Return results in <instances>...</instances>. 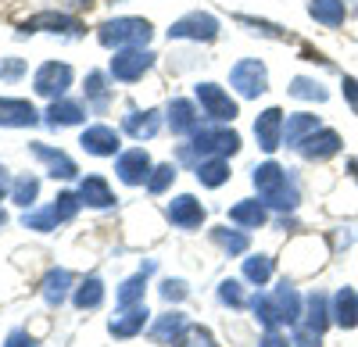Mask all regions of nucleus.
Masks as SVG:
<instances>
[{
	"label": "nucleus",
	"instance_id": "obj_49",
	"mask_svg": "<svg viewBox=\"0 0 358 347\" xmlns=\"http://www.w3.org/2000/svg\"><path fill=\"white\" fill-rule=\"evenodd\" d=\"M72 4H86V0H72Z\"/></svg>",
	"mask_w": 358,
	"mask_h": 347
},
{
	"label": "nucleus",
	"instance_id": "obj_17",
	"mask_svg": "<svg viewBox=\"0 0 358 347\" xmlns=\"http://www.w3.org/2000/svg\"><path fill=\"white\" fill-rule=\"evenodd\" d=\"M29 151H33V154L47 165V172H50L54 179H76L79 168H76V161H72L65 151H54V147H47V143H33Z\"/></svg>",
	"mask_w": 358,
	"mask_h": 347
},
{
	"label": "nucleus",
	"instance_id": "obj_13",
	"mask_svg": "<svg viewBox=\"0 0 358 347\" xmlns=\"http://www.w3.org/2000/svg\"><path fill=\"white\" fill-rule=\"evenodd\" d=\"M255 136H258V147L273 154L280 143H283V111H280V108L262 111L258 122H255Z\"/></svg>",
	"mask_w": 358,
	"mask_h": 347
},
{
	"label": "nucleus",
	"instance_id": "obj_8",
	"mask_svg": "<svg viewBox=\"0 0 358 347\" xmlns=\"http://www.w3.org/2000/svg\"><path fill=\"white\" fill-rule=\"evenodd\" d=\"M197 104L208 119L215 122H233L236 119V101H229V94L215 82H197Z\"/></svg>",
	"mask_w": 358,
	"mask_h": 347
},
{
	"label": "nucleus",
	"instance_id": "obj_47",
	"mask_svg": "<svg viewBox=\"0 0 358 347\" xmlns=\"http://www.w3.org/2000/svg\"><path fill=\"white\" fill-rule=\"evenodd\" d=\"M11 186H15V183H11V176H8V168L0 165V200H4V197L11 193Z\"/></svg>",
	"mask_w": 358,
	"mask_h": 347
},
{
	"label": "nucleus",
	"instance_id": "obj_41",
	"mask_svg": "<svg viewBox=\"0 0 358 347\" xmlns=\"http://www.w3.org/2000/svg\"><path fill=\"white\" fill-rule=\"evenodd\" d=\"M162 297L165 301H183L187 297V283L183 279H165L162 283Z\"/></svg>",
	"mask_w": 358,
	"mask_h": 347
},
{
	"label": "nucleus",
	"instance_id": "obj_12",
	"mask_svg": "<svg viewBox=\"0 0 358 347\" xmlns=\"http://www.w3.org/2000/svg\"><path fill=\"white\" fill-rule=\"evenodd\" d=\"M115 172H118V179H122V183L140 186V183L151 179V158H147L143 147H133V151H126V154H118Z\"/></svg>",
	"mask_w": 358,
	"mask_h": 347
},
{
	"label": "nucleus",
	"instance_id": "obj_26",
	"mask_svg": "<svg viewBox=\"0 0 358 347\" xmlns=\"http://www.w3.org/2000/svg\"><path fill=\"white\" fill-rule=\"evenodd\" d=\"M334 319H337L344 330L358 326V294H355V290H348V286L334 297Z\"/></svg>",
	"mask_w": 358,
	"mask_h": 347
},
{
	"label": "nucleus",
	"instance_id": "obj_20",
	"mask_svg": "<svg viewBox=\"0 0 358 347\" xmlns=\"http://www.w3.org/2000/svg\"><path fill=\"white\" fill-rule=\"evenodd\" d=\"M122 126H126V133L133 140H151L162 129V115L158 111H133V115H126Z\"/></svg>",
	"mask_w": 358,
	"mask_h": 347
},
{
	"label": "nucleus",
	"instance_id": "obj_35",
	"mask_svg": "<svg viewBox=\"0 0 358 347\" xmlns=\"http://www.w3.org/2000/svg\"><path fill=\"white\" fill-rule=\"evenodd\" d=\"M244 276L251 279V283H268V276H273V258H265V254H255V258H248L244 262Z\"/></svg>",
	"mask_w": 358,
	"mask_h": 347
},
{
	"label": "nucleus",
	"instance_id": "obj_5",
	"mask_svg": "<svg viewBox=\"0 0 358 347\" xmlns=\"http://www.w3.org/2000/svg\"><path fill=\"white\" fill-rule=\"evenodd\" d=\"M241 151V136L233 129H197L194 133V151H187L190 158L201 154V158H226V154H236Z\"/></svg>",
	"mask_w": 358,
	"mask_h": 347
},
{
	"label": "nucleus",
	"instance_id": "obj_29",
	"mask_svg": "<svg viewBox=\"0 0 358 347\" xmlns=\"http://www.w3.org/2000/svg\"><path fill=\"white\" fill-rule=\"evenodd\" d=\"M197 179H201L204 186H222V183L229 179L226 158H201V161H197Z\"/></svg>",
	"mask_w": 358,
	"mask_h": 347
},
{
	"label": "nucleus",
	"instance_id": "obj_48",
	"mask_svg": "<svg viewBox=\"0 0 358 347\" xmlns=\"http://www.w3.org/2000/svg\"><path fill=\"white\" fill-rule=\"evenodd\" d=\"M4 222H8V215H4V212H0V226H4Z\"/></svg>",
	"mask_w": 358,
	"mask_h": 347
},
{
	"label": "nucleus",
	"instance_id": "obj_15",
	"mask_svg": "<svg viewBox=\"0 0 358 347\" xmlns=\"http://www.w3.org/2000/svg\"><path fill=\"white\" fill-rule=\"evenodd\" d=\"M83 151L86 154H94V158H111L115 151H118V133L111 129V126H90L86 133H83Z\"/></svg>",
	"mask_w": 358,
	"mask_h": 347
},
{
	"label": "nucleus",
	"instance_id": "obj_22",
	"mask_svg": "<svg viewBox=\"0 0 358 347\" xmlns=\"http://www.w3.org/2000/svg\"><path fill=\"white\" fill-rule=\"evenodd\" d=\"M169 126L172 133L187 136V133H197V108L190 101H172L169 104Z\"/></svg>",
	"mask_w": 358,
	"mask_h": 347
},
{
	"label": "nucleus",
	"instance_id": "obj_19",
	"mask_svg": "<svg viewBox=\"0 0 358 347\" xmlns=\"http://www.w3.org/2000/svg\"><path fill=\"white\" fill-rule=\"evenodd\" d=\"M337 151H341V136L330 133V129H315L312 136L301 140V154H305V158H315V161L330 158V154H337Z\"/></svg>",
	"mask_w": 358,
	"mask_h": 347
},
{
	"label": "nucleus",
	"instance_id": "obj_25",
	"mask_svg": "<svg viewBox=\"0 0 358 347\" xmlns=\"http://www.w3.org/2000/svg\"><path fill=\"white\" fill-rule=\"evenodd\" d=\"M183 330H187V319L179 311H169V315H162V319L151 326V340L155 344H176Z\"/></svg>",
	"mask_w": 358,
	"mask_h": 347
},
{
	"label": "nucleus",
	"instance_id": "obj_32",
	"mask_svg": "<svg viewBox=\"0 0 358 347\" xmlns=\"http://www.w3.org/2000/svg\"><path fill=\"white\" fill-rule=\"evenodd\" d=\"M76 308H97L101 301H104V283L97 279V276H90V279H83L79 286H76Z\"/></svg>",
	"mask_w": 358,
	"mask_h": 347
},
{
	"label": "nucleus",
	"instance_id": "obj_40",
	"mask_svg": "<svg viewBox=\"0 0 358 347\" xmlns=\"http://www.w3.org/2000/svg\"><path fill=\"white\" fill-rule=\"evenodd\" d=\"M290 94H294V97H315V101H326V90H319V82H312V79H294Z\"/></svg>",
	"mask_w": 358,
	"mask_h": 347
},
{
	"label": "nucleus",
	"instance_id": "obj_31",
	"mask_svg": "<svg viewBox=\"0 0 358 347\" xmlns=\"http://www.w3.org/2000/svg\"><path fill=\"white\" fill-rule=\"evenodd\" d=\"M308 11H312L315 22H322V25H330V29H334V25L344 22V0H312Z\"/></svg>",
	"mask_w": 358,
	"mask_h": 347
},
{
	"label": "nucleus",
	"instance_id": "obj_16",
	"mask_svg": "<svg viewBox=\"0 0 358 347\" xmlns=\"http://www.w3.org/2000/svg\"><path fill=\"white\" fill-rule=\"evenodd\" d=\"M169 219H172V226H179V229H197V226L204 222V205H201L197 197L183 193V197H176L172 205H169Z\"/></svg>",
	"mask_w": 358,
	"mask_h": 347
},
{
	"label": "nucleus",
	"instance_id": "obj_7",
	"mask_svg": "<svg viewBox=\"0 0 358 347\" xmlns=\"http://www.w3.org/2000/svg\"><path fill=\"white\" fill-rule=\"evenodd\" d=\"M229 82H233V90L241 94V97H258V94L268 90V72H265L262 61L248 57V61H236V65H233Z\"/></svg>",
	"mask_w": 358,
	"mask_h": 347
},
{
	"label": "nucleus",
	"instance_id": "obj_37",
	"mask_svg": "<svg viewBox=\"0 0 358 347\" xmlns=\"http://www.w3.org/2000/svg\"><path fill=\"white\" fill-rule=\"evenodd\" d=\"M219 301L229 304V308H244L248 304V297H244V290H241V283H236V279H222L219 283Z\"/></svg>",
	"mask_w": 358,
	"mask_h": 347
},
{
	"label": "nucleus",
	"instance_id": "obj_33",
	"mask_svg": "<svg viewBox=\"0 0 358 347\" xmlns=\"http://www.w3.org/2000/svg\"><path fill=\"white\" fill-rule=\"evenodd\" d=\"M212 240L226 251V254H244L248 251V237L244 233H236V229H215V233H212Z\"/></svg>",
	"mask_w": 358,
	"mask_h": 347
},
{
	"label": "nucleus",
	"instance_id": "obj_23",
	"mask_svg": "<svg viewBox=\"0 0 358 347\" xmlns=\"http://www.w3.org/2000/svg\"><path fill=\"white\" fill-rule=\"evenodd\" d=\"M315 129H319L315 115H290L287 126H283V143H287V147H301V140L312 136Z\"/></svg>",
	"mask_w": 358,
	"mask_h": 347
},
{
	"label": "nucleus",
	"instance_id": "obj_4",
	"mask_svg": "<svg viewBox=\"0 0 358 347\" xmlns=\"http://www.w3.org/2000/svg\"><path fill=\"white\" fill-rule=\"evenodd\" d=\"M79 193H57L54 205H47L43 212H25L22 226L25 229H36V233H50V229H57L62 222H72V215L79 212Z\"/></svg>",
	"mask_w": 358,
	"mask_h": 347
},
{
	"label": "nucleus",
	"instance_id": "obj_34",
	"mask_svg": "<svg viewBox=\"0 0 358 347\" xmlns=\"http://www.w3.org/2000/svg\"><path fill=\"white\" fill-rule=\"evenodd\" d=\"M36 193H40V179L36 176H22V179H15V186H11V197H15V205H22V208H29L36 200Z\"/></svg>",
	"mask_w": 358,
	"mask_h": 347
},
{
	"label": "nucleus",
	"instance_id": "obj_28",
	"mask_svg": "<svg viewBox=\"0 0 358 347\" xmlns=\"http://www.w3.org/2000/svg\"><path fill=\"white\" fill-rule=\"evenodd\" d=\"M265 219H268V215H265V205H262V200H241V205L229 208V222H236V226L258 229Z\"/></svg>",
	"mask_w": 358,
	"mask_h": 347
},
{
	"label": "nucleus",
	"instance_id": "obj_30",
	"mask_svg": "<svg viewBox=\"0 0 358 347\" xmlns=\"http://www.w3.org/2000/svg\"><path fill=\"white\" fill-rule=\"evenodd\" d=\"M69 286H72V272L54 269V272L43 279V301H47V304H62V301L69 297Z\"/></svg>",
	"mask_w": 358,
	"mask_h": 347
},
{
	"label": "nucleus",
	"instance_id": "obj_2",
	"mask_svg": "<svg viewBox=\"0 0 358 347\" xmlns=\"http://www.w3.org/2000/svg\"><path fill=\"white\" fill-rule=\"evenodd\" d=\"M255 186H258V197L273 208H294L297 205V190L276 161H265V165L255 168Z\"/></svg>",
	"mask_w": 358,
	"mask_h": 347
},
{
	"label": "nucleus",
	"instance_id": "obj_18",
	"mask_svg": "<svg viewBox=\"0 0 358 347\" xmlns=\"http://www.w3.org/2000/svg\"><path fill=\"white\" fill-rule=\"evenodd\" d=\"M147 315H151V311H147L143 304H129V308H122L108 323V330H111V337H136L147 326Z\"/></svg>",
	"mask_w": 358,
	"mask_h": 347
},
{
	"label": "nucleus",
	"instance_id": "obj_43",
	"mask_svg": "<svg viewBox=\"0 0 358 347\" xmlns=\"http://www.w3.org/2000/svg\"><path fill=\"white\" fill-rule=\"evenodd\" d=\"M4 347H36V340L29 337V333H22V330H15L11 337H8V344Z\"/></svg>",
	"mask_w": 358,
	"mask_h": 347
},
{
	"label": "nucleus",
	"instance_id": "obj_39",
	"mask_svg": "<svg viewBox=\"0 0 358 347\" xmlns=\"http://www.w3.org/2000/svg\"><path fill=\"white\" fill-rule=\"evenodd\" d=\"M86 97L94 101L97 108L108 104V86H104V75H101V72H90V75H86Z\"/></svg>",
	"mask_w": 358,
	"mask_h": 347
},
{
	"label": "nucleus",
	"instance_id": "obj_14",
	"mask_svg": "<svg viewBox=\"0 0 358 347\" xmlns=\"http://www.w3.org/2000/svg\"><path fill=\"white\" fill-rule=\"evenodd\" d=\"M40 111L29 101H15V97H0V126L8 129H22V126H36Z\"/></svg>",
	"mask_w": 358,
	"mask_h": 347
},
{
	"label": "nucleus",
	"instance_id": "obj_24",
	"mask_svg": "<svg viewBox=\"0 0 358 347\" xmlns=\"http://www.w3.org/2000/svg\"><path fill=\"white\" fill-rule=\"evenodd\" d=\"M155 269V262H147L143 272L129 276L122 286H118V308H129V304H143V290H147V272Z\"/></svg>",
	"mask_w": 358,
	"mask_h": 347
},
{
	"label": "nucleus",
	"instance_id": "obj_36",
	"mask_svg": "<svg viewBox=\"0 0 358 347\" xmlns=\"http://www.w3.org/2000/svg\"><path fill=\"white\" fill-rule=\"evenodd\" d=\"M305 326L315 330V333H322V326H326V297L322 294H312L308 297V319H305Z\"/></svg>",
	"mask_w": 358,
	"mask_h": 347
},
{
	"label": "nucleus",
	"instance_id": "obj_11",
	"mask_svg": "<svg viewBox=\"0 0 358 347\" xmlns=\"http://www.w3.org/2000/svg\"><path fill=\"white\" fill-rule=\"evenodd\" d=\"M169 36H172V40H215V36H219V22H215L212 15L194 11V15H183L179 22H172Z\"/></svg>",
	"mask_w": 358,
	"mask_h": 347
},
{
	"label": "nucleus",
	"instance_id": "obj_44",
	"mask_svg": "<svg viewBox=\"0 0 358 347\" xmlns=\"http://www.w3.org/2000/svg\"><path fill=\"white\" fill-rule=\"evenodd\" d=\"M22 72H25V65L18 61V57H11V61L0 65V75H4V79H15V75H22Z\"/></svg>",
	"mask_w": 358,
	"mask_h": 347
},
{
	"label": "nucleus",
	"instance_id": "obj_3",
	"mask_svg": "<svg viewBox=\"0 0 358 347\" xmlns=\"http://www.w3.org/2000/svg\"><path fill=\"white\" fill-rule=\"evenodd\" d=\"M155 36V29L147 18H111L97 29V40L111 50H126V47H143Z\"/></svg>",
	"mask_w": 358,
	"mask_h": 347
},
{
	"label": "nucleus",
	"instance_id": "obj_6",
	"mask_svg": "<svg viewBox=\"0 0 358 347\" xmlns=\"http://www.w3.org/2000/svg\"><path fill=\"white\" fill-rule=\"evenodd\" d=\"M69 86H72V68L62 65V61H47V65H40L36 75H33V90H36L40 97H50V101H62Z\"/></svg>",
	"mask_w": 358,
	"mask_h": 347
},
{
	"label": "nucleus",
	"instance_id": "obj_9",
	"mask_svg": "<svg viewBox=\"0 0 358 347\" xmlns=\"http://www.w3.org/2000/svg\"><path fill=\"white\" fill-rule=\"evenodd\" d=\"M151 61H155V54L143 50V47L115 50V57H111V75L122 79V82H133V79H140L147 68H151Z\"/></svg>",
	"mask_w": 358,
	"mask_h": 347
},
{
	"label": "nucleus",
	"instance_id": "obj_38",
	"mask_svg": "<svg viewBox=\"0 0 358 347\" xmlns=\"http://www.w3.org/2000/svg\"><path fill=\"white\" fill-rule=\"evenodd\" d=\"M172 179H176V168H172V165H158V168H151L147 190H151V193H165V190L172 186Z\"/></svg>",
	"mask_w": 358,
	"mask_h": 347
},
{
	"label": "nucleus",
	"instance_id": "obj_21",
	"mask_svg": "<svg viewBox=\"0 0 358 347\" xmlns=\"http://www.w3.org/2000/svg\"><path fill=\"white\" fill-rule=\"evenodd\" d=\"M79 200L90 205V208H111L115 205V197H111V190H108V183L101 176H86L79 183Z\"/></svg>",
	"mask_w": 358,
	"mask_h": 347
},
{
	"label": "nucleus",
	"instance_id": "obj_10",
	"mask_svg": "<svg viewBox=\"0 0 358 347\" xmlns=\"http://www.w3.org/2000/svg\"><path fill=\"white\" fill-rule=\"evenodd\" d=\"M22 33H65V36H79L83 33V22L62 11H40L33 18L22 22Z\"/></svg>",
	"mask_w": 358,
	"mask_h": 347
},
{
	"label": "nucleus",
	"instance_id": "obj_46",
	"mask_svg": "<svg viewBox=\"0 0 358 347\" xmlns=\"http://www.w3.org/2000/svg\"><path fill=\"white\" fill-rule=\"evenodd\" d=\"M344 94H348V101H351V108L358 111V82H355V79H344Z\"/></svg>",
	"mask_w": 358,
	"mask_h": 347
},
{
	"label": "nucleus",
	"instance_id": "obj_1",
	"mask_svg": "<svg viewBox=\"0 0 358 347\" xmlns=\"http://www.w3.org/2000/svg\"><path fill=\"white\" fill-rule=\"evenodd\" d=\"M251 308L258 319L273 330V326H294L297 323V315H301V297H297L294 286H276L273 294H258L251 297Z\"/></svg>",
	"mask_w": 358,
	"mask_h": 347
},
{
	"label": "nucleus",
	"instance_id": "obj_27",
	"mask_svg": "<svg viewBox=\"0 0 358 347\" xmlns=\"http://www.w3.org/2000/svg\"><path fill=\"white\" fill-rule=\"evenodd\" d=\"M76 122H83V108L76 104V101H54L50 108H47V126H76Z\"/></svg>",
	"mask_w": 358,
	"mask_h": 347
},
{
	"label": "nucleus",
	"instance_id": "obj_42",
	"mask_svg": "<svg viewBox=\"0 0 358 347\" xmlns=\"http://www.w3.org/2000/svg\"><path fill=\"white\" fill-rule=\"evenodd\" d=\"M319 337H322V333H315V330L301 326V330L294 333V344H297V347H319Z\"/></svg>",
	"mask_w": 358,
	"mask_h": 347
},
{
	"label": "nucleus",
	"instance_id": "obj_45",
	"mask_svg": "<svg viewBox=\"0 0 358 347\" xmlns=\"http://www.w3.org/2000/svg\"><path fill=\"white\" fill-rule=\"evenodd\" d=\"M258 347H290V344H287V337H280L276 330H268V333L262 337V344H258Z\"/></svg>",
	"mask_w": 358,
	"mask_h": 347
}]
</instances>
